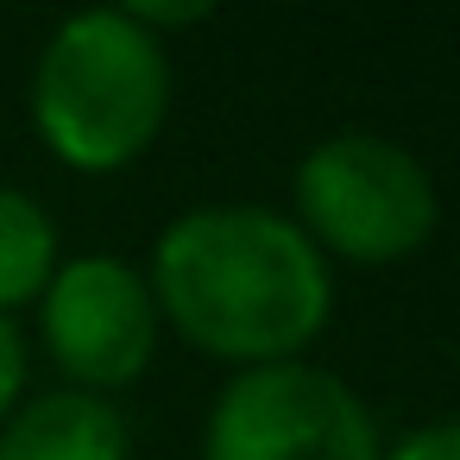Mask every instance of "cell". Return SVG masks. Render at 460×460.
<instances>
[{"label": "cell", "mask_w": 460, "mask_h": 460, "mask_svg": "<svg viewBox=\"0 0 460 460\" xmlns=\"http://www.w3.org/2000/svg\"><path fill=\"white\" fill-rule=\"evenodd\" d=\"M158 315L221 366H284L296 359L334 309L328 259L309 234L252 202H215L177 215L152 246Z\"/></svg>", "instance_id": "6da1fadb"}, {"label": "cell", "mask_w": 460, "mask_h": 460, "mask_svg": "<svg viewBox=\"0 0 460 460\" xmlns=\"http://www.w3.org/2000/svg\"><path fill=\"white\" fill-rule=\"evenodd\" d=\"M171 114V58L127 13H76L32 70V127L45 152L83 177L127 171Z\"/></svg>", "instance_id": "7a4b0ae2"}, {"label": "cell", "mask_w": 460, "mask_h": 460, "mask_svg": "<svg viewBox=\"0 0 460 460\" xmlns=\"http://www.w3.org/2000/svg\"><path fill=\"white\" fill-rule=\"evenodd\" d=\"M441 221L435 177L385 133H334L296 164V227L347 265H403Z\"/></svg>", "instance_id": "3957f363"}, {"label": "cell", "mask_w": 460, "mask_h": 460, "mask_svg": "<svg viewBox=\"0 0 460 460\" xmlns=\"http://www.w3.org/2000/svg\"><path fill=\"white\" fill-rule=\"evenodd\" d=\"M366 397L309 359L234 372L208 410L202 460H378Z\"/></svg>", "instance_id": "277c9868"}, {"label": "cell", "mask_w": 460, "mask_h": 460, "mask_svg": "<svg viewBox=\"0 0 460 460\" xmlns=\"http://www.w3.org/2000/svg\"><path fill=\"white\" fill-rule=\"evenodd\" d=\"M39 334L51 359L64 366L70 391L108 397L133 385L158 353V303H152L146 271H133L114 252L58 259L39 296Z\"/></svg>", "instance_id": "5b68a950"}, {"label": "cell", "mask_w": 460, "mask_h": 460, "mask_svg": "<svg viewBox=\"0 0 460 460\" xmlns=\"http://www.w3.org/2000/svg\"><path fill=\"white\" fill-rule=\"evenodd\" d=\"M0 460H133V429L108 397L45 391L0 422Z\"/></svg>", "instance_id": "8992f818"}, {"label": "cell", "mask_w": 460, "mask_h": 460, "mask_svg": "<svg viewBox=\"0 0 460 460\" xmlns=\"http://www.w3.org/2000/svg\"><path fill=\"white\" fill-rule=\"evenodd\" d=\"M58 271V221L26 190L0 183V315L45 296Z\"/></svg>", "instance_id": "52a82bcc"}, {"label": "cell", "mask_w": 460, "mask_h": 460, "mask_svg": "<svg viewBox=\"0 0 460 460\" xmlns=\"http://www.w3.org/2000/svg\"><path fill=\"white\" fill-rule=\"evenodd\" d=\"M378 460H460V429L454 422H422V429L397 435L391 447H378Z\"/></svg>", "instance_id": "ba28073f"}, {"label": "cell", "mask_w": 460, "mask_h": 460, "mask_svg": "<svg viewBox=\"0 0 460 460\" xmlns=\"http://www.w3.org/2000/svg\"><path fill=\"white\" fill-rule=\"evenodd\" d=\"M20 391H26V341L13 315H0V422L20 410Z\"/></svg>", "instance_id": "9c48e42d"}, {"label": "cell", "mask_w": 460, "mask_h": 460, "mask_svg": "<svg viewBox=\"0 0 460 460\" xmlns=\"http://www.w3.org/2000/svg\"><path fill=\"white\" fill-rule=\"evenodd\" d=\"M139 32H152L158 45H164V32L171 26H202L208 20V0H183V7H164V0H139V7H120Z\"/></svg>", "instance_id": "30bf717a"}]
</instances>
